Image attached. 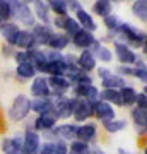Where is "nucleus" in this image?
<instances>
[{"instance_id":"obj_1","label":"nucleus","mask_w":147,"mask_h":154,"mask_svg":"<svg viewBox=\"0 0 147 154\" xmlns=\"http://www.w3.org/2000/svg\"><path fill=\"white\" fill-rule=\"evenodd\" d=\"M7 2H9V5H11L12 16L16 17L17 21L22 22V24H26V26H33L34 16H33V12H31V9H29L24 2H21V0H7Z\"/></svg>"},{"instance_id":"obj_2","label":"nucleus","mask_w":147,"mask_h":154,"mask_svg":"<svg viewBox=\"0 0 147 154\" xmlns=\"http://www.w3.org/2000/svg\"><path fill=\"white\" fill-rule=\"evenodd\" d=\"M69 105H70V111L77 122H84L93 115V103H89L86 99L72 98L69 99Z\"/></svg>"},{"instance_id":"obj_3","label":"nucleus","mask_w":147,"mask_h":154,"mask_svg":"<svg viewBox=\"0 0 147 154\" xmlns=\"http://www.w3.org/2000/svg\"><path fill=\"white\" fill-rule=\"evenodd\" d=\"M118 33H121V36L127 39V43L132 46H144L145 45V34L135 29L132 24H120Z\"/></svg>"},{"instance_id":"obj_4","label":"nucleus","mask_w":147,"mask_h":154,"mask_svg":"<svg viewBox=\"0 0 147 154\" xmlns=\"http://www.w3.org/2000/svg\"><path fill=\"white\" fill-rule=\"evenodd\" d=\"M29 111H31L29 110V99H27L24 94H19V96L14 99L11 110H9V116H11V120L19 122V120H22V118H26Z\"/></svg>"},{"instance_id":"obj_5","label":"nucleus","mask_w":147,"mask_h":154,"mask_svg":"<svg viewBox=\"0 0 147 154\" xmlns=\"http://www.w3.org/2000/svg\"><path fill=\"white\" fill-rule=\"evenodd\" d=\"M51 113L55 115V118H69L72 115L69 99H65L63 96H57L55 99H51Z\"/></svg>"},{"instance_id":"obj_6","label":"nucleus","mask_w":147,"mask_h":154,"mask_svg":"<svg viewBox=\"0 0 147 154\" xmlns=\"http://www.w3.org/2000/svg\"><path fill=\"white\" fill-rule=\"evenodd\" d=\"M74 93H75V98L86 99V101H89V103H94V101H98V98H99V91L94 88L93 84L75 86V88H74Z\"/></svg>"},{"instance_id":"obj_7","label":"nucleus","mask_w":147,"mask_h":154,"mask_svg":"<svg viewBox=\"0 0 147 154\" xmlns=\"http://www.w3.org/2000/svg\"><path fill=\"white\" fill-rule=\"evenodd\" d=\"M93 115H96L99 120L108 122L115 118V110L109 106V103L104 101H94L93 103Z\"/></svg>"},{"instance_id":"obj_8","label":"nucleus","mask_w":147,"mask_h":154,"mask_svg":"<svg viewBox=\"0 0 147 154\" xmlns=\"http://www.w3.org/2000/svg\"><path fill=\"white\" fill-rule=\"evenodd\" d=\"M27 58H29V63L39 72H46V65H48V60L44 57V51L41 50H34L31 48L27 51Z\"/></svg>"},{"instance_id":"obj_9","label":"nucleus","mask_w":147,"mask_h":154,"mask_svg":"<svg viewBox=\"0 0 147 154\" xmlns=\"http://www.w3.org/2000/svg\"><path fill=\"white\" fill-rule=\"evenodd\" d=\"M22 140H24V154H36L39 151V135L34 130H31V128H27L26 135L22 137Z\"/></svg>"},{"instance_id":"obj_10","label":"nucleus","mask_w":147,"mask_h":154,"mask_svg":"<svg viewBox=\"0 0 147 154\" xmlns=\"http://www.w3.org/2000/svg\"><path fill=\"white\" fill-rule=\"evenodd\" d=\"M2 149L5 154H24V140L19 135L12 139H4Z\"/></svg>"},{"instance_id":"obj_11","label":"nucleus","mask_w":147,"mask_h":154,"mask_svg":"<svg viewBox=\"0 0 147 154\" xmlns=\"http://www.w3.org/2000/svg\"><path fill=\"white\" fill-rule=\"evenodd\" d=\"M115 51H116V57H118V60L123 63V65H128V63H135L137 57L135 53L132 51L130 46H127L125 43H116L115 45Z\"/></svg>"},{"instance_id":"obj_12","label":"nucleus","mask_w":147,"mask_h":154,"mask_svg":"<svg viewBox=\"0 0 147 154\" xmlns=\"http://www.w3.org/2000/svg\"><path fill=\"white\" fill-rule=\"evenodd\" d=\"M46 81H48V88L53 89V93L57 94V96H63V93L70 88V82H69L63 75H51L50 79H46Z\"/></svg>"},{"instance_id":"obj_13","label":"nucleus","mask_w":147,"mask_h":154,"mask_svg":"<svg viewBox=\"0 0 147 154\" xmlns=\"http://www.w3.org/2000/svg\"><path fill=\"white\" fill-rule=\"evenodd\" d=\"M72 41H74V45L79 46V48L89 50V48H91V45H93L96 39H94L93 33H89V31H86V29H81L77 34L72 36Z\"/></svg>"},{"instance_id":"obj_14","label":"nucleus","mask_w":147,"mask_h":154,"mask_svg":"<svg viewBox=\"0 0 147 154\" xmlns=\"http://www.w3.org/2000/svg\"><path fill=\"white\" fill-rule=\"evenodd\" d=\"M31 93H33L34 98H50L48 81L44 77H36L33 86H31Z\"/></svg>"},{"instance_id":"obj_15","label":"nucleus","mask_w":147,"mask_h":154,"mask_svg":"<svg viewBox=\"0 0 147 154\" xmlns=\"http://www.w3.org/2000/svg\"><path fill=\"white\" fill-rule=\"evenodd\" d=\"M77 65H79V69L84 70V72L93 70L94 67H96V57H94V53L91 50H84L81 53V57L77 58Z\"/></svg>"},{"instance_id":"obj_16","label":"nucleus","mask_w":147,"mask_h":154,"mask_svg":"<svg viewBox=\"0 0 147 154\" xmlns=\"http://www.w3.org/2000/svg\"><path fill=\"white\" fill-rule=\"evenodd\" d=\"M51 36H53V33H51V29H50L48 26H44V24L34 26L33 38H34V43L36 45H48V41H50Z\"/></svg>"},{"instance_id":"obj_17","label":"nucleus","mask_w":147,"mask_h":154,"mask_svg":"<svg viewBox=\"0 0 147 154\" xmlns=\"http://www.w3.org/2000/svg\"><path fill=\"white\" fill-rule=\"evenodd\" d=\"M29 110L36 111L39 115L51 113V99L50 98H34L33 101H29Z\"/></svg>"},{"instance_id":"obj_18","label":"nucleus","mask_w":147,"mask_h":154,"mask_svg":"<svg viewBox=\"0 0 147 154\" xmlns=\"http://www.w3.org/2000/svg\"><path fill=\"white\" fill-rule=\"evenodd\" d=\"M14 45L19 46V48H22V50H27V48L31 50L36 43H34V38H33V33L31 31H19L16 39H14Z\"/></svg>"},{"instance_id":"obj_19","label":"nucleus","mask_w":147,"mask_h":154,"mask_svg":"<svg viewBox=\"0 0 147 154\" xmlns=\"http://www.w3.org/2000/svg\"><path fill=\"white\" fill-rule=\"evenodd\" d=\"M57 123V118H55L53 113H43V115H39L34 122V127L38 128V130H51Z\"/></svg>"},{"instance_id":"obj_20","label":"nucleus","mask_w":147,"mask_h":154,"mask_svg":"<svg viewBox=\"0 0 147 154\" xmlns=\"http://www.w3.org/2000/svg\"><path fill=\"white\" fill-rule=\"evenodd\" d=\"M75 137H79L81 142H91L94 137H96V127L93 123H87V125H82V127H77V134Z\"/></svg>"},{"instance_id":"obj_21","label":"nucleus","mask_w":147,"mask_h":154,"mask_svg":"<svg viewBox=\"0 0 147 154\" xmlns=\"http://www.w3.org/2000/svg\"><path fill=\"white\" fill-rule=\"evenodd\" d=\"M101 84H103L104 89H118V88L121 89V88H125V86H127L125 81H123V77L115 75L113 72H111L109 75L103 77V79H101Z\"/></svg>"},{"instance_id":"obj_22","label":"nucleus","mask_w":147,"mask_h":154,"mask_svg":"<svg viewBox=\"0 0 147 154\" xmlns=\"http://www.w3.org/2000/svg\"><path fill=\"white\" fill-rule=\"evenodd\" d=\"M67 81L72 82V84H75V86H82V84H91L93 82V79L87 75L84 70H81V69L69 72V79H67Z\"/></svg>"},{"instance_id":"obj_23","label":"nucleus","mask_w":147,"mask_h":154,"mask_svg":"<svg viewBox=\"0 0 147 154\" xmlns=\"http://www.w3.org/2000/svg\"><path fill=\"white\" fill-rule=\"evenodd\" d=\"M77 134V125H72V123H65V125H60L55 128V135H60L62 139H67V140H72Z\"/></svg>"},{"instance_id":"obj_24","label":"nucleus","mask_w":147,"mask_h":154,"mask_svg":"<svg viewBox=\"0 0 147 154\" xmlns=\"http://www.w3.org/2000/svg\"><path fill=\"white\" fill-rule=\"evenodd\" d=\"M77 19H79V24H81V26H84V28H86V31H89V33H91V31H94V29H96V24H94V21H93V17L89 16V14H87L86 11H84V9H79V11H77Z\"/></svg>"},{"instance_id":"obj_25","label":"nucleus","mask_w":147,"mask_h":154,"mask_svg":"<svg viewBox=\"0 0 147 154\" xmlns=\"http://www.w3.org/2000/svg\"><path fill=\"white\" fill-rule=\"evenodd\" d=\"M99 98L104 103H115V105H121V96L118 89H104L99 93Z\"/></svg>"},{"instance_id":"obj_26","label":"nucleus","mask_w":147,"mask_h":154,"mask_svg":"<svg viewBox=\"0 0 147 154\" xmlns=\"http://www.w3.org/2000/svg\"><path fill=\"white\" fill-rule=\"evenodd\" d=\"M69 43H70L69 34H53V36L50 38V41H48V45H50L53 50H57V51L63 50Z\"/></svg>"},{"instance_id":"obj_27","label":"nucleus","mask_w":147,"mask_h":154,"mask_svg":"<svg viewBox=\"0 0 147 154\" xmlns=\"http://www.w3.org/2000/svg\"><path fill=\"white\" fill-rule=\"evenodd\" d=\"M2 36L5 38V41L9 45H14V39H16V36H17V33H19V29H17V26L16 24H2Z\"/></svg>"},{"instance_id":"obj_28","label":"nucleus","mask_w":147,"mask_h":154,"mask_svg":"<svg viewBox=\"0 0 147 154\" xmlns=\"http://www.w3.org/2000/svg\"><path fill=\"white\" fill-rule=\"evenodd\" d=\"M120 96H121V105L130 106V105H133V103H135L137 91L133 88H130V86H125V88H121Z\"/></svg>"},{"instance_id":"obj_29","label":"nucleus","mask_w":147,"mask_h":154,"mask_svg":"<svg viewBox=\"0 0 147 154\" xmlns=\"http://www.w3.org/2000/svg\"><path fill=\"white\" fill-rule=\"evenodd\" d=\"M46 72H50L51 75H63L67 72V65H65V62H63V58L62 60H55V62H48Z\"/></svg>"},{"instance_id":"obj_30","label":"nucleus","mask_w":147,"mask_h":154,"mask_svg":"<svg viewBox=\"0 0 147 154\" xmlns=\"http://www.w3.org/2000/svg\"><path fill=\"white\" fill-rule=\"evenodd\" d=\"M132 11H133L135 17H139L142 22H145V19H147V0H135L133 5H132Z\"/></svg>"},{"instance_id":"obj_31","label":"nucleus","mask_w":147,"mask_h":154,"mask_svg":"<svg viewBox=\"0 0 147 154\" xmlns=\"http://www.w3.org/2000/svg\"><path fill=\"white\" fill-rule=\"evenodd\" d=\"M36 74V69H34L29 62H24V63H17V75L21 79H31Z\"/></svg>"},{"instance_id":"obj_32","label":"nucleus","mask_w":147,"mask_h":154,"mask_svg":"<svg viewBox=\"0 0 147 154\" xmlns=\"http://www.w3.org/2000/svg\"><path fill=\"white\" fill-rule=\"evenodd\" d=\"M132 118L133 122L137 123L139 128H145V123H147V110H142V108H135V110L132 111Z\"/></svg>"},{"instance_id":"obj_33","label":"nucleus","mask_w":147,"mask_h":154,"mask_svg":"<svg viewBox=\"0 0 147 154\" xmlns=\"http://www.w3.org/2000/svg\"><path fill=\"white\" fill-rule=\"evenodd\" d=\"M104 128H106V132L113 134V132H120V130H123L127 127V122L125 120H108V122H103Z\"/></svg>"},{"instance_id":"obj_34","label":"nucleus","mask_w":147,"mask_h":154,"mask_svg":"<svg viewBox=\"0 0 147 154\" xmlns=\"http://www.w3.org/2000/svg\"><path fill=\"white\" fill-rule=\"evenodd\" d=\"M94 12L101 17L109 16V12H111V4H109V0H96V4H94Z\"/></svg>"},{"instance_id":"obj_35","label":"nucleus","mask_w":147,"mask_h":154,"mask_svg":"<svg viewBox=\"0 0 147 154\" xmlns=\"http://www.w3.org/2000/svg\"><path fill=\"white\" fill-rule=\"evenodd\" d=\"M34 12H36V16L41 19V21L46 24L50 21V14H48V5L44 4L43 0H36V5H34Z\"/></svg>"},{"instance_id":"obj_36","label":"nucleus","mask_w":147,"mask_h":154,"mask_svg":"<svg viewBox=\"0 0 147 154\" xmlns=\"http://www.w3.org/2000/svg\"><path fill=\"white\" fill-rule=\"evenodd\" d=\"M63 29H65L69 36H74L81 31V24L75 21V19H72V17H65V21H63Z\"/></svg>"},{"instance_id":"obj_37","label":"nucleus","mask_w":147,"mask_h":154,"mask_svg":"<svg viewBox=\"0 0 147 154\" xmlns=\"http://www.w3.org/2000/svg\"><path fill=\"white\" fill-rule=\"evenodd\" d=\"M70 154H91V149L86 142H81V140H75L72 142V146L69 147Z\"/></svg>"},{"instance_id":"obj_38","label":"nucleus","mask_w":147,"mask_h":154,"mask_svg":"<svg viewBox=\"0 0 147 154\" xmlns=\"http://www.w3.org/2000/svg\"><path fill=\"white\" fill-rule=\"evenodd\" d=\"M137 67L133 69V75L137 79H140V82H145L147 81V69H145V63L142 60H135Z\"/></svg>"},{"instance_id":"obj_39","label":"nucleus","mask_w":147,"mask_h":154,"mask_svg":"<svg viewBox=\"0 0 147 154\" xmlns=\"http://www.w3.org/2000/svg\"><path fill=\"white\" fill-rule=\"evenodd\" d=\"M48 4L58 16H65V12H67L65 0H48Z\"/></svg>"},{"instance_id":"obj_40","label":"nucleus","mask_w":147,"mask_h":154,"mask_svg":"<svg viewBox=\"0 0 147 154\" xmlns=\"http://www.w3.org/2000/svg\"><path fill=\"white\" fill-rule=\"evenodd\" d=\"M93 53H96V55H98V58H99V60H103V62H109L111 58H113L111 51H109L106 46H103V45H99V46L94 50Z\"/></svg>"},{"instance_id":"obj_41","label":"nucleus","mask_w":147,"mask_h":154,"mask_svg":"<svg viewBox=\"0 0 147 154\" xmlns=\"http://www.w3.org/2000/svg\"><path fill=\"white\" fill-rule=\"evenodd\" d=\"M11 16H12V12H11V5H9V2H7V0H0V21H2V22L7 21Z\"/></svg>"},{"instance_id":"obj_42","label":"nucleus","mask_w":147,"mask_h":154,"mask_svg":"<svg viewBox=\"0 0 147 154\" xmlns=\"http://www.w3.org/2000/svg\"><path fill=\"white\" fill-rule=\"evenodd\" d=\"M104 24H106V28L111 29V31H115V33H118V28H120V22H118V19L115 16H106L104 17Z\"/></svg>"},{"instance_id":"obj_43","label":"nucleus","mask_w":147,"mask_h":154,"mask_svg":"<svg viewBox=\"0 0 147 154\" xmlns=\"http://www.w3.org/2000/svg\"><path fill=\"white\" fill-rule=\"evenodd\" d=\"M135 103H137V108H142V110H145V108H147V96H145V89H144V91H142L140 94L137 93Z\"/></svg>"},{"instance_id":"obj_44","label":"nucleus","mask_w":147,"mask_h":154,"mask_svg":"<svg viewBox=\"0 0 147 154\" xmlns=\"http://www.w3.org/2000/svg\"><path fill=\"white\" fill-rule=\"evenodd\" d=\"M67 152H69V147L65 146V142H62V140L53 142V154H67Z\"/></svg>"},{"instance_id":"obj_45","label":"nucleus","mask_w":147,"mask_h":154,"mask_svg":"<svg viewBox=\"0 0 147 154\" xmlns=\"http://www.w3.org/2000/svg\"><path fill=\"white\" fill-rule=\"evenodd\" d=\"M44 57H46V60L48 62H55V60H62L63 57H62L60 51H57V50H51V51H46L44 53Z\"/></svg>"},{"instance_id":"obj_46","label":"nucleus","mask_w":147,"mask_h":154,"mask_svg":"<svg viewBox=\"0 0 147 154\" xmlns=\"http://www.w3.org/2000/svg\"><path fill=\"white\" fill-rule=\"evenodd\" d=\"M14 58L17 60V63H24V62H29V58H27V51H17L16 55H14Z\"/></svg>"},{"instance_id":"obj_47","label":"nucleus","mask_w":147,"mask_h":154,"mask_svg":"<svg viewBox=\"0 0 147 154\" xmlns=\"http://www.w3.org/2000/svg\"><path fill=\"white\" fill-rule=\"evenodd\" d=\"M65 5L70 7V9H74V11H79L81 9V4H79V0H65Z\"/></svg>"},{"instance_id":"obj_48","label":"nucleus","mask_w":147,"mask_h":154,"mask_svg":"<svg viewBox=\"0 0 147 154\" xmlns=\"http://www.w3.org/2000/svg\"><path fill=\"white\" fill-rule=\"evenodd\" d=\"M118 72H120V74H127V75H133V69H132V67L121 65V67H118Z\"/></svg>"},{"instance_id":"obj_49","label":"nucleus","mask_w":147,"mask_h":154,"mask_svg":"<svg viewBox=\"0 0 147 154\" xmlns=\"http://www.w3.org/2000/svg\"><path fill=\"white\" fill-rule=\"evenodd\" d=\"M99 77H101V79H103V77H106V75H109V74H111V70H109V69H104V67H101V69H99Z\"/></svg>"},{"instance_id":"obj_50","label":"nucleus","mask_w":147,"mask_h":154,"mask_svg":"<svg viewBox=\"0 0 147 154\" xmlns=\"http://www.w3.org/2000/svg\"><path fill=\"white\" fill-rule=\"evenodd\" d=\"M63 21H65V17H63V16H58L57 19H55V24H57L58 28H63Z\"/></svg>"},{"instance_id":"obj_51","label":"nucleus","mask_w":147,"mask_h":154,"mask_svg":"<svg viewBox=\"0 0 147 154\" xmlns=\"http://www.w3.org/2000/svg\"><path fill=\"white\" fill-rule=\"evenodd\" d=\"M91 154H106V152H104L103 149H99V147H96V149H94V151H93V152H91Z\"/></svg>"},{"instance_id":"obj_52","label":"nucleus","mask_w":147,"mask_h":154,"mask_svg":"<svg viewBox=\"0 0 147 154\" xmlns=\"http://www.w3.org/2000/svg\"><path fill=\"white\" fill-rule=\"evenodd\" d=\"M118 154H132V152H127L125 149H118Z\"/></svg>"},{"instance_id":"obj_53","label":"nucleus","mask_w":147,"mask_h":154,"mask_svg":"<svg viewBox=\"0 0 147 154\" xmlns=\"http://www.w3.org/2000/svg\"><path fill=\"white\" fill-rule=\"evenodd\" d=\"M0 127H4V123H2V120H0Z\"/></svg>"},{"instance_id":"obj_54","label":"nucleus","mask_w":147,"mask_h":154,"mask_svg":"<svg viewBox=\"0 0 147 154\" xmlns=\"http://www.w3.org/2000/svg\"><path fill=\"white\" fill-rule=\"evenodd\" d=\"M34 2H36V0H34Z\"/></svg>"}]
</instances>
